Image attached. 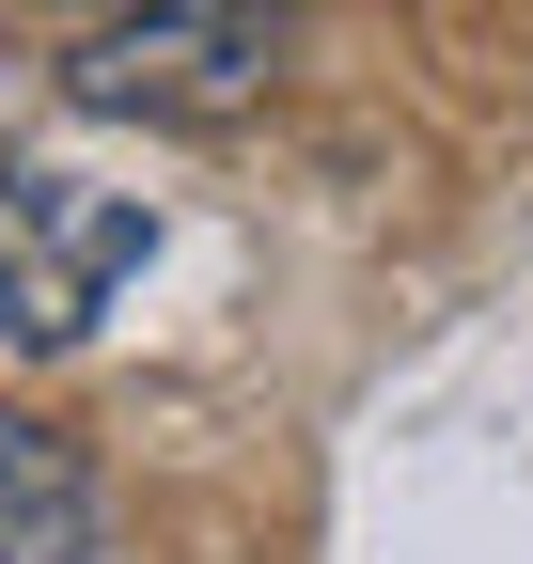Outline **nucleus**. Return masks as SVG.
<instances>
[{"label": "nucleus", "mask_w": 533, "mask_h": 564, "mask_svg": "<svg viewBox=\"0 0 533 564\" xmlns=\"http://www.w3.org/2000/svg\"><path fill=\"white\" fill-rule=\"evenodd\" d=\"M283 32L298 0H110V17H79L63 95L95 126H236L283 79Z\"/></svg>", "instance_id": "1"}, {"label": "nucleus", "mask_w": 533, "mask_h": 564, "mask_svg": "<svg viewBox=\"0 0 533 564\" xmlns=\"http://www.w3.org/2000/svg\"><path fill=\"white\" fill-rule=\"evenodd\" d=\"M157 251V220L126 188H79V173H0V345H32V361H63V345H95L110 282Z\"/></svg>", "instance_id": "2"}, {"label": "nucleus", "mask_w": 533, "mask_h": 564, "mask_svg": "<svg viewBox=\"0 0 533 564\" xmlns=\"http://www.w3.org/2000/svg\"><path fill=\"white\" fill-rule=\"evenodd\" d=\"M0 564H110V502L63 423L0 408Z\"/></svg>", "instance_id": "3"}, {"label": "nucleus", "mask_w": 533, "mask_h": 564, "mask_svg": "<svg viewBox=\"0 0 533 564\" xmlns=\"http://www.w3.org/2000/svg\"><path fill=\"white\" fill-rule=\"evenodd\" d=\"M32 17H110V0H32Z\"/></svg>", "instance_id": "4"}]
</instances>
